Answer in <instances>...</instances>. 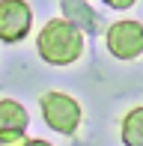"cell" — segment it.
Instances as JSON below:
<instances>
[{
	"label": "cell",
	"mask_w": 143,
	"mask_h": 146,
	"mask_svg": "<svg viewBox=\"0 0 143 146\" xmlns=\"http://www.w3.org/2000/svg\"><path fill=\"white\" fill-rule=\"evenodd\" d=\"M36 51L48 66H72L83 57V33L66 18H51L36 36Z\"/></svg>",
	"instance_id": "cell-1"
},
{
	"label": "cell",
	"mask_w": 143,
	"mask_h": 146,
	"mask_svg": "<svg viewBox=\"0 0 143 146\" xmlns=\"http://www.w3.org/2000/svg\"><path fill=\"white\" fill-rule=\"evenodd\" d=\"M39 110H42L45 125L54 128L57 134H63V137L77 134L81 119H83V110H81V104H77V98H72L69 92H57V90L42 92V98H39Z\"/></svg>",
	"instance_id": "cell-2"
},
{
	"label": "cell",
	"mask_w": 143,
	"mask_h": 146,
	"mask_svg": "<svg viewBox=\"0 0 143 146\" xmlns=\"http://www.w3.org/2000/svg\"><path fill=\"white\" fill-rule=\"evenodd\" d=\"M105 45L116 60H137L143 54V24L140 21H113V24H107Z\"/></svg>",
	"instance_id": "cell-3"
},
{
	"label": "cell",
	"mask_w": 143,
	"mask_h": 146,
	"mask_svg": "<svg viewBox=\"0 0 143 146\" xmlns=\"http://www.w3.org/2000/svg\"><path fill=\"white\" fill-rule=\"evenodd\" d=\"M33 27V9L27 0H0V42H24Z\"/></svg>",
	"instance_id": "cell-4"
},
{
	"label": "cell",
	"mask_w": 143,
	"mask_h": 146,
	"mask_svg": "<svg viewBox=\"0 0 143 146\" xmlns=\"http://www.w3.org/2000/svg\"><path fill=\"white\" fill-rule=\"evenodd\" d=\"M30 113L15 98H0V146H24L27 143Z\"/></svg>",
	"instance_id": "cell-5"
},
{
	"label": "cell",
	"mask_w": 143,
	"mask_h": 146,
	"mask_svg": "<svg viewBox=\"0 0 143 146\" xmlns=\"http://www.w3.org/2000/svg\"><path fill=\"white\" fill-rule=\"evenodd\" d=\"M60 6H63V18L72 21L81 33H93V36H95V33L105 30L99 12H95L87 0H60Z\"/></svg>",
	"instance_id": "cell-6"
},
{
	"label": "cell",
	"mask_w": 143,
	"mask_h": 146,
	"mask_svg": "<svg viewBox=\"0 0 143 146\" xmlns=\"http://www.w3.org/2000/svg\"><path fill=\"white\" fill-rule=\"evenodd\" d=\"M119 137H122V146H143V104L131 108L122 116Z\"/></svg>",
	"instance_id": "cell-7"
},
{
	"label": "cell",
	"mask_w": 143,
	"mask_h": 146,
	"mask_svg": "<svg viewBox=\"0 0 143 146\" xmlns=\"http://www.w3.org/2000/svg\"><path fill=\"white\" fill-rule=\"evenodd\" d=\"M101 3H105V6H110V9H131V6L134 3H137V0H101Z\"/></svg>",
	"instance_id": "cell-8"
},
{
	"label": "cell",
	"mask_w": 143,
	"mask_h": 146,
	"mask_svg": "<svg viewBox=\"0 0 143 146\" xmlns=\"http://www.w3.org/2000/svg\"><path fill=\"white\" fill-rule=\"evenodd\" d=\"M24 146H54V143H48V140H39V137H33V140H27Z\"/></svg>",
	"instance_id": "cell-9"
}]
</instances>
